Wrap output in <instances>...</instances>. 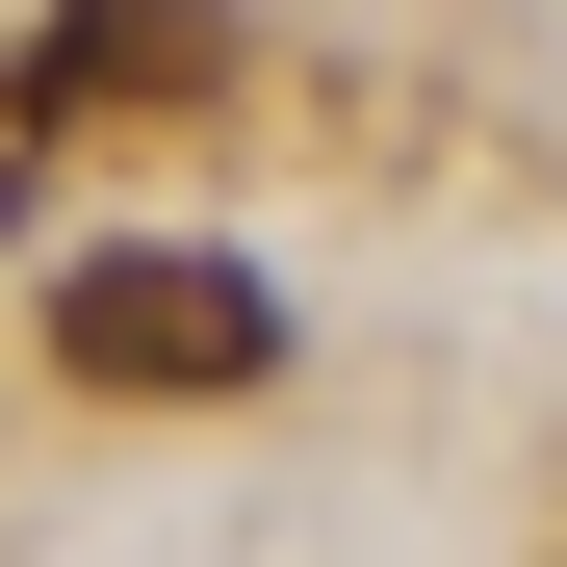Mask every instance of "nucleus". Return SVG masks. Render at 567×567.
<instances>
[{
  "label": "nucleus",
  "instance_id": "1",
  "mask_svg": "<svg viewBox=\"0 0 567 567\" xmlns=\"http://www.w3.org/2000/svg\"><path fill=\"white\" fill-rule=\"evenodd\" d=\"M52 361L78 388H130V413H207L284 361V284L207 258V233H130V258H52Z\"/></svg>",
  "mask_w": 567,
  "mask_h": 567
},
{
  "label": "nucleus",
  "instance_id": "2",
  "mask_svg": "<svg viewBox=\"0 0 567 567\" xmlns=\"http://www.w3.org/2000/svg\"><path fill=\"white\" fill-rule=\"evenodd\" d=\"M0 78H27V130H104V104H207V78H233V0H52V27L0 52Z\"/></svg>",
  "mask_w": 567,
  "mask_h": 567
},
{
  "label": "nucleus",
  "instance_id": "3",
  "mask_svg": "<svg viewBox=\"0 0 567 567\" xmlns=\"http://www.w3.org/2000/svg\"><path fill=\"white\" fill-rule=\"evenodd\" d=\"M0 155H27V78H0Z\"/></svg>",
  "mask_w": 567,
  "mask_h": 567
}]
</instances>
